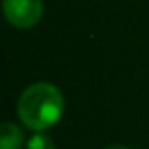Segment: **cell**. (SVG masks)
I'll return each instance as SVG.
<instances>
[{
	"label": "cell",
	"mask_w": 149,
	"mask_h": 149,
	"mask_svg": "<svg viewBox=\"0 0 149 149\" xmlns=\"http://www.w3.org/2000/svg\"><path fill=\"white\" fill-rule=\"evenodd\" d=\"M26 149H55L53 142L45 134H34L26 143Z\"/></svg>",
	"instance_id": "obj_4"
},
{
	"label": "cell",
	"mask_w": 149,
	"mask_h": 149,
	"mask_svg": "<svg viewBox=\"0 0 149 149\" xmlns=\"http://www.w3.org/2000/svg\"><path fill=\"white\" fill-rule=\"evenodd\" d=\"M23 132L15 125L4 123L0 128V149H21Z\"/></svg>",
	"instance_id": "obj_3"
},
{
	"label": "cell",
	"mask_w": 149,
	"mask_h": 149,
	"mask_svg": "<svg viewBox=\"0 0 149 149\" xmlns=\"http://www.w3.org/2000/svg\"><path fill=\"white\" fill-rule=\"evenodd\" d=\"M106 149H128V147H125V146H111V147H106Z\"/></svg>",
	"instance_id": "obj_5"
},
{
	"label": "cell",
	"mask_w": 149,
	"mask_h": 149,
	"mask_svg": "<svg viewBox=\"0 0 149 149\" xmlns=\"http://www.w3.org/2000/svg\"><path fill=\"white\" fill-rule=\"evenodd\" d=\"M62 109H64V100L61 91L45 81L26 87L17 102L19 119L25 123V127L38 132L53 127L61 119Z\"/></svg>",
	"instance_id": "obj_1"
},
{
	"label": "cell",
	"mask_w": 149,
	"mask_h": 149,
	"mask_svg": "<svg viewBox=\"0 0 149 149\" xmlns=\"http://www.w3.org/2000/svg\"><path fill=\"white\" fill-rule=\"evenodd\" d=\"M4 15L15 29H30L44 15L42 0H4Z\"/></svg>",
	"instance_id": "obj_2"
}]
</instances>
